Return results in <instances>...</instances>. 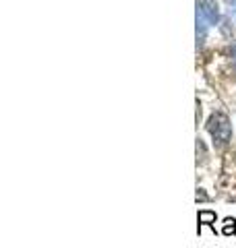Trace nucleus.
Instances as JSON below:
<instances>
[{"label":"nucleus","instance_id":"3","mask_svg":"<svg viewBox=\"0 0 236 248\" xmlns=\"http://www.w3.org/2000/svg\"><path fill=\"white\" fill-rule=\"evenodd\" d=\"M195 23H197V48L199 46H203V42H205V35H207V27H209V21L203 17L201 11H195Z\"/></svg>","mask_w":236,"mask_h":248},{"label":"nucleus","instance_id":"6","mask_svg":"<svg viewBox=\"0 0 236 248\" xmlns=\"http://www.w3.org/2000/svg\"><path fill=\"white\" fill-rule=\"evenodd\" d=\"M226 6H228V15H230L232 21L236 23V0H226Z\"/></svg>","mask_w":236,"mask_h":248},{"label":"nucleus","instance_id":"1","mask_svg":"<svg viewBox=\"0 0 236 248\" xmlns=\"http://www.w3.org/2000/svg\"><path fill=\"white\" fill-rule=\"evenodd\" d=\"M207 130H209V135L214 137L216 145H226L232 137V124H230V120H228V116L222 114V112H214L209 116Z\"/></svg>","mask_w":236,"mask_h":248},{"label":"nucleus","instance_id":"7","mask_svg":"<svg viewBox=\"0 0 236 248\" xmlns=\"http://www.w3.org/2000/svg\"><path fill=\"white\" fill-rule=\"evenodd\" d=\"M232 54H234V68H236V46H234V50H232Z\"/></svg>","mask_w":236,"mask_h":248},{"label":"nucleus","instance_id":"5","mask_svg":"<svg viewBox=\"0 0 236 248\" xmlns=\"http://www.w3.org/2000/svg\"><path fill=\"white\" fill-rule=\"evenodd\" d=\"M222 234H224V236H234V234H236V221L232 219V217H226V219H224Z\"/></svg>","mask_w":236,"mask_h":248},{"label":"nucleus","instance_id":"4","mask_svg":"<svg viewBox=\"0 0 236 248\" xmlns=\"http://www.w3.org/2000/svg\"><path fill=\"white\" fill-rule=\"evenodd\" d=\"M197 221H199V232H201V226H209L211 230L216 232V226H214V223H216V213L214 211H207V209H205V211H199V215H197Z\"/></svg>","mask_w":236,"mask_h":248},{"label":"nucleus","instance_id":"2","mask_svg":"<svg viewBox=\"0 0 236 248\" xmlns=\"http://www.w3.org/2000/svg\"><path fill=\"white\" fill-rule=\"evenodd\" d=\"M197 11L203 13V17L209 21V25H216L219 21V9L216 0H197Z\"/></svg>","mask_w":236,"mask_h":248}]
</instances>
